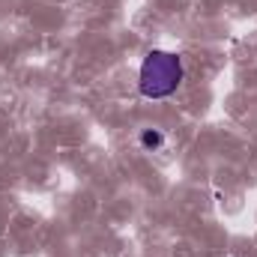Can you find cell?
I'll return each instance as SVG.
<instances>
[{
  "label": "cell",
  "mask_w": 257,
  "mask_h": 257,
  "mask_svg": "<svg viewBox=\"0 0 257 257\" xmlns=\"http://www.w3.org/2000/svg\"><path fill=\"white\" fill-rule=\"evenodd\" d=\"M138 141H141V147H144L147 153H156V150H162V147H165V135H162L159 128H144Z\"/></svg>",
  "instance_id": "cell-2"
},
{
  "label": "cell",
  "mask_w": 257,
  "mask_h": 257,
  "mask_svg": "<svg viewBox=\"0 0 257 257\" xmlns=\"http://www.w3.org/2000/svg\"><path fill=\"white\" fill-rule=\"evenodd\" d=\"M183 78H186V66H183L180 54L153 48V51H147L141 72H138V93L150 102L171 99L180 90Z\"/></svg>",
  "instance_id": "cell-1"
}]
</instances>
